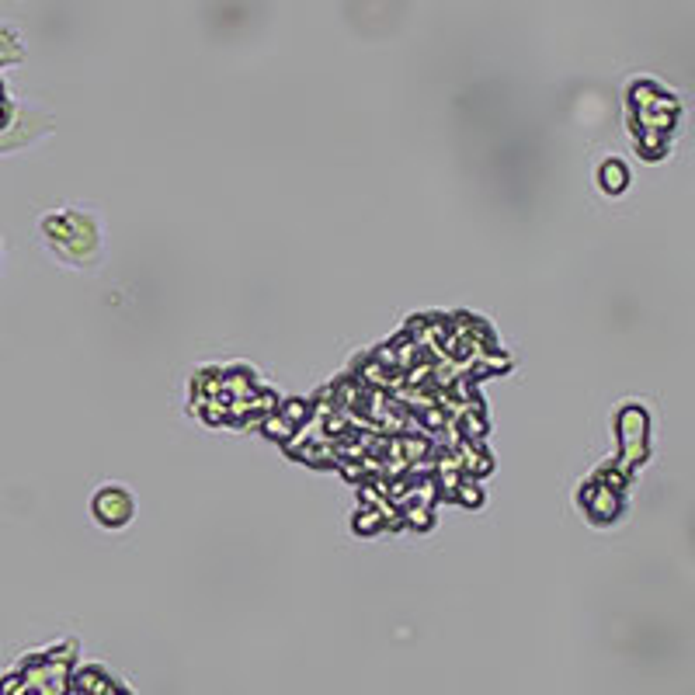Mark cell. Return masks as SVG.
<instances>
[{
	"label": "cell",
	"mask_w": 695,
	"mask_h": 695,
	"mask_svg": "<svg viewBox=\"0 0 695 695\" xmlns=\"http://www.w3.org/2000/svg\"><path fill=\"white\" fill-rule=\"evenodd\" d=\"M94 515H98L101 525H126L133 518V497L122 487H105L94 497Z\"/></svg>",
	"instance_id": "6da1fadb"
}]
</instances>
